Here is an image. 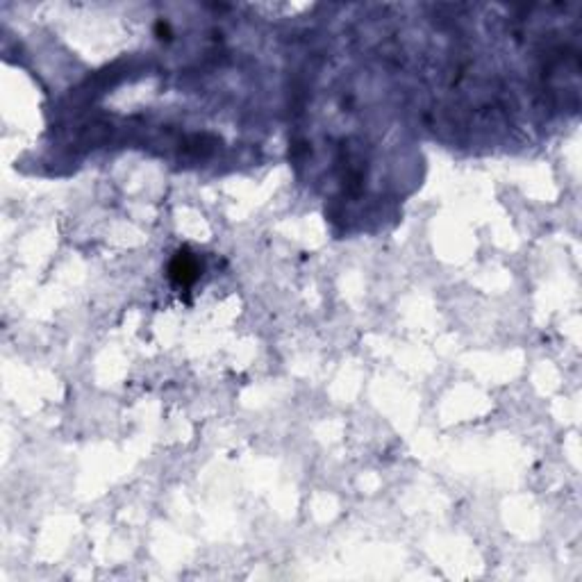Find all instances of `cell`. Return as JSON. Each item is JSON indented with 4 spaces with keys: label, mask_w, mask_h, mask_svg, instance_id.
I'll return each mask as SVG.
<instances>
[{
    "label": "cell",
    "mask_w": 582,
    "mask_h": 582,
    "mask_svg": "<svg viewBox=\"0 0 582 582\" xmlns=\"http://www.w3.org/2000/svg\"><path fill=\"white\" fill-rule=\"evenodd\" d=\"M196 262L187 253H178L176 262L171 264V275L176 277L180 284H189L196 277Z\"/></svg>",
    "instance_id": "cell-1"
}]
</instances>
